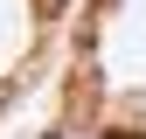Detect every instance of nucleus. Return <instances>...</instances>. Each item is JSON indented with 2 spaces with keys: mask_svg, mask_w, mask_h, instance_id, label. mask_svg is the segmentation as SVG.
<instances>
[{
  "mask_svg": "<svg viewBox=\"0 0 146 139\" xmlns=\"http://www.w3.org/2000/svg\"><path fill=\"white\" fill-rule=\"evenodd\" d=\"M63 111L98 139H146V0L84 7Z\"/></svg>",
  "mask_w": 146,
  "mask_h": 139,
  "instance_id": "1",
  "label": "nucleus"
},
{
  "mask_svg": "<svg viewBox=\"0 0 146 139\" xmlns=\"http://www.w3.org/2000/svg\"><path fill=\"white\" fill-rule=\"evenodd\" d=\"M56 21H63V0H0V111L35 77V63L49 56Z\"/></svg>",
  "mask_w": 146,
  "mask_h": 139,
  "instance_id": "2",
  "label": "nucleus"
}]
</instances>
